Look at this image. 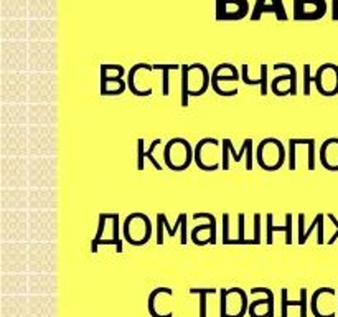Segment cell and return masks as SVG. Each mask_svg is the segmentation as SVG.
Segmentation results:
<instances>
[{
	"label": "cell",
	"mask_w": 338,
	"mask_h": 317,
	"mask_svg": "<svg viewBox=\"0 0 338 317\" xmlns=\"http://www.w3.org/2000/svg\"><path fill=\"white\" fill-rule=\"evenodd\" d=\"M181 106H188L190 96H202L211 86V74L202 63L181 65Z\"/></svg>",
	"instance_id": "cell-1"
},
{
	"label": "cell",
	"mask_w": 338,
	"mask_h": 317,
	"mask_svg": "<svg viewBox=\"0 0 338 317\" xmlns=\"http://www.w3.org/2000/svg\"><path fill=\"white\" fill-rule=\"evenodd\" d=\"M165 165L173 172H183L195 162V149L183 138H173L164 149Z\"/></svg>",
	"instance_id": "cell-2"
},
{
	"label": "cell",
	"mask_w": 338,
	"mask_h": 317,
	"mask_svg": "<svg viewBox=\"0 0 338 317\" xmlns=\"http://www.w3.org/2000/svg\"><path fill=\"white\" fill-rule=\"evenodd\" d=\"M101 245H114L122 253V238H119V213H99L96 236L91 241V253H98Z\"/></svg>",
	"instance_id": "cell-3"
},
{
	"label": "cell",
	"mask_w": 338,
	"mask_h": 317,
	"mask_svg": "<svg viewBox=\"0 0 338 317\" xmlns=\"http://www.w3.org/2000/svg\"><path fill=\"white\" fill-rule=\"evenodd\" d=\"M122 235L124 240L130 246L146 245L150 240V236H152V221L142 211H134V213L127 215L126 220H124Z\"/></svg>",
	"instance_id": "cell-4"
},
{
	"label": "cell",
	"mask_w": 338,
	"mask_h": 317,
	"mask_svg": "<svg viewBox=\"0 0 338 317\" xmlns=\"http://www.w3.org/2000/svg\"><path fill=\"white\" fill-rule=\"evenodd\" d=\"M256 159L261 169L266 172H275L285 162V149L282 142L275 138L262 139L258 146V152H256Z\"/></svg>",
	"instance_id": "cell-5"
},
{
	"label": "cell",
	"mask_w": 338,
	"mask_h": 317,
	"mask_svg": "<svg viewBox=\"0 0 338 317\" xmlns=\"http://www.w3.org/2000/svg\"><path fill=\"white\" fill-rule=\"evenodd\" d=\"M220 144L215 138H205L195 146V164L205 172L220 169Z\"/></svg>",
	"instance_id": "cell-6"
},
{
	"label": "cell",
	"mask_w": 338,
	"mask_h": 317,
	"mask_svg": "<svg viewBox=\"0 0 338 317\" xmlns=\"http://www.w3.org/2000/svg\"><path fill=\"white\" fill-rule=\"evenodd\" d=\"M126 70L122 65H101V95L103 96H117L122 95L127 86L122 76Z\"/></svg>",
	"instance_id": "cell-7"
},
{
	"label": "cell",
	"mask_w": 338,
	"mask_h": 317,
	"mask_svg": "<svg viewBox=\"0 0 338 317\" xmlns=\"http://www.w3.org/2000/svg\"><path fill=\"white\" fill-rule=\"evenodd\" d=\"M275 71L287 70V74H279L271 83V89L275 96H296L297 95V70L292 63H275Z\"/></svg>",
	"instance_id": "cell-8"
},
{
	"label": "cell",
	"mask_w": 338,
	"mask_h": 317,
	"mask_svg": "<svg viewBox=\"0 0 338 317\" xmlns=\"http://www.w3.org/2000/svg\"><path fill=\"white\" fill-rule=\"evenodd\" d=\"M328 10L327 0H294V20L314 22L325 17Z\"/></svg>",
	"instance_id": "cell-9"
},
{
	"label": "cell",
	"mask_w": 338,
	"mask_h": 317,
	"mask_svg": "<svg viewBox=\"0 0 338 317\" xmlns=\"http://www.w3.org/2000/svg\"><path fill=\"white\" fill-rule=\"evenodd\" d=\"M314 83L322 96L338 95V66L335 63H323L318 66Z\"/></svg>",
	"instance_id": "cell-10"
},
{
	"label": "cell",
	"mask_w": 338,
	"mask_h": 317,
	"mask_svg": "<svg viewBox=\"0 0 338 317\" xmlns=\"http://www.w3.org/2000/svg\"><path fill=\"white\" fill-rule=\"evenodd\" d=\"M193 220H208V225H198L193 228L191 232V241L197 246L205 245H216V216L208 211H202V213L193 215Z\"/></svg>",
	"instance_id": "cell-11"
},
{
	"label": "cell",
	"mask_w": 338,
	"mask_h": 317,
	"mask_svg": "<svg viewBox=\"0 0 338 317\" xmlns=\"http://www.w3.org/2000/svg\"><path fill=\"white\" fill-rule=\"evenodd\" d=\"M249 14L248 0H216V20L233 22L243 20Z\"/></svg>",
	"instance_id": "cell-12"
},
{
	"label": "cell",
	"mask_w": 338,
	"mask_h": 317,
	"mask_svg": "<svg viewBox=\"0 0 338 317\" xmlns=\"http://www.w3.org/2000/svg\"><path fill=\"white\" fill-rule=\"evenodd\" d=\"M262 14H274V17L280 22L289 20L282 0H256L251 12V20L258 22L262 17Z\"/></svg>",
	"instance_id": "cell-13"
},
{
	"label": "cell",
	"mask_w": 338,
	"mask_h": 317,
	"mask_svg": "<svg viewBox=\"0 0 338 317\" xmlns=\"http://www.w3.org/2000/svg\"><path fill=\"white\" fill-rule=\"evenodd\" d=\"M320 162L327 170L338 172V138L323 141L320 147Z\"/></svg>",
	"instance_id": "cell-14"
},
{
	"label": "cell",
	"mask_w": 338,
	"mask_h": 317,
	"mask_svg": "<svg viewBox=\"0 0 338 317\" xmlns=\"http://www.w3.org/2000/svg\"><path fill=\"white\" fill-rule=\"evenodd\" d=\"M272 218V213H266V243L272 245V235L277 232L285 235V245H292V213H285V225L282 227H275Z\"/></svg>",
	"instance_id": "cell-15"
},
{
	"label": "cell",
	"mask_w": 338,
	"mask_h": 317,
	"mask_svg": "<svg viewBox=\"0 0 338 317\" xmlns=\"http://www.w3.org/2000/svg\"><path fill=\"white\" fill-rule=\"evenodd\" d=\"M258 293H262L266 297H262V299H258V301H253L248 312L251 314V317H262V314L256 312V309H258L259 306H264L267 309V317H274V293L269 288H253L251 289V294H258Z\"/></svg>",
	"instance_id": "cell-16"
},
{
	"label": "cell",
	"mask_w": 338,
	"mask_h": 317,
	"mask_svg": "<svg viewBox=\"0 0 338 317\" xmlns=\"http://www.w3.org/2000/svg\"><path fill=\"white\" fill-rule=\"evenodd\" d=\"M160 142H162L160 138L154 139L152 144H150V149L146 151V147H143V139L137 141V170H143V167H146V159H149L159 172L162 170V165L159 164V160L154 159V151H155V147L160 146Z\"/></svg>",
	"instance_id": "cell-17"
},
{
	"label": "cell",
	"mask_w": 338,
	"mask_h": 317,
	"mask_svg": "<svg viewBox=\"0 0 338 317\" xmlns=\"http://www.w3.org/2000/svg\"><path fill=\"white\" fill-rule=\"evenodd\" d=\"M186 225V213H180L177 223L173 227H170L165 213H157V245H164V230H167L168 235L175 236L178 228H183Z\"/></svg>",
	"instance_id": "cell-18"
},
{
	"label": "cell",
	"mask_w": 338,
	"mask_h": 317,
	"mask_svg": "<svg viewBox=\"0 0 338 317\" xmlns=\"http://www.w3.org/2000/svg\"><path fill=\"white\" fill-rule=\"evenodd\" d=\"M239 78L241 74L237 73V68L231 63H221L211 71V83H220V81L229 83V81H237Z\"/></svg>",
	"instance_id": "cell-19"
},
{
	"label": "cell",
	"mask_w": 338,
	"mask_h": 317,
	"mask_svg": "<svg viewBox=\"0 0 338 317\" xmlns=\"http://www.w3.org/2000/svg\"><path fill=\"white\" fill-rule=\"evenodd\" d=\"M280 302H282V310H280V317H287V307L289 306H299L300 307V317H307V289H300V299L299 301H289L287 297V289H280Z\"/></svg>",
	"instance_id": "cell-20"
},
{
	"label": "cell",
	"mask_w": 338,
	"mask_h": 317,
	"mask_svg": "<svg viewBox=\"0 0 338 317\" xmlns=\"http://www.w3.org/2000/svg\"><path fill=\"white\" fill-rule=\"evenodd\" d=\"M241 79L246 84H261V96L267 95V65H261V78L259 79L249 78V66L243 65L241 66Z\"/></svg>",
	"instance_id": "cell-21"
},
{
	"label": "cell",
	"mask_w": 338,
	"mask_h": 317,
	"mask_svg": "<svg viewBox=\"0 0 338 317\" xmlns=\"http://www.w3.org/2000/svg\"><path fill=\"white\" fill-rule=\"evenodd\" d=\"M216 289H210V288H191L190 294H197L200 297V317H206V297L210 294H216Z\"/></svg>",
	"instance_id": "cell-22"
},
{
	"label": "cell",
	"mask_w": 338,
	"mask_h": 317,
	"mask_svg": "<svg viewBox=\"0 0 338 317\" xmlns=\"http://www.w3.org/2000/svg\"><path fill=\"white\" fill-rule=\"evenodd\" d=\"M155 71H162V79H164V84H162V95L168 96V73L180 70L181 65H152Z\"/></svg>",
	"instance_id": "cell-23"
},
{
	"label": "cell",
	"mask_w": 338,
	"mask_h": 317,
	"mask_svg": "<svg viewBox=\"0 0 338 317\" xmlns=\"http://www.w3.org/2000/svg\"><path fill=\"white\" fill-rule=\"evenodd\" d=\"M244 220H246V215H237V245H253V241L244 236V227H246Z\"/></svg>",
	"instance_id": "cell-24"
},
{
	"label": "cell",
	"mask_w": 338,
	"mask_h": 317,
	"mask_svg": "<svg viewBox=\"0 0 338 317\" xmlns=\"http://www.w3.org/2000/svg\"><path fill=\"white\" fill-rule=\"evenodd\" d=\"M231 215L229 213H223V245H234L233 236L229 233V227H231Z\"/></svg>",
	"instance_id": "cell-25"
},
{
	"label": "cell",
	"mask_w": 338,
	"mask_h": 317,
	"mask_svg": "<svg viewBox=\"0 0 338 317\" xmlns=\"http://www.w3.org/2000/svg\"><path fill=\"white\" fill-rule=\"evenodd\" d=\"M323 216H325L323 213H318V215L315 216V218H314V221H312V225H310V228H309V230H307V232L304 233V236H300V238H299V245H305V243H307V240H309V236H310V233H312V232H314V230H315V228H318V225H320V220L323 218Z\"/></svg>",
	"instance_id": "cell-26"
},
{
	"label": "cell",
	"mask_w": 338,
	"mask_h": 317,
	"mask_svg": "<svg viewBox=\"0 0 338 317\" xmlns=\"http://www.w3.org/2000/svg\"><path fill=\"white\" fill-rule=\"evenodd\" d=\"M314 81V76L310 74V65H304V96L310 95V83Z\"/></svg>",
	"instance_id": "cell-27"
},
{
	"label": "cell",
	"mask_w": 338,
	"mask_h": 317,
	"mask_svg": "<svg viewBox=\"0 0 338 317\" xmlns=\"http://www.w3.org/2000/svg\"><path fill=\"white\" fill-rule=\"evenodd\" d=\"M261 220H262L261 213H254V233H253L254 245L261 243Z\"/></svg>",
	"instance_id": "cell-28"
},
{
	"label": "cell",
	"mask_w": 338,
	"mask_h": 317,
	"mask_svg": "<svg viewBox=\"0 0 338 317\" xmlns=\"http://www.w3.org/2000/svg\"><path fill=\"white\" fill-rule=\"evenodd\" d=\"M226 291L220 289V317H228V307H226Z\"/></svg>",
	"instance_id": "cell-29"
},
{
	"label": "cell",
	"mask_w": 338,
	"mask_h": 317,
	"mask_svg": "<svg viewBox=\"0 0 338 317\" xmlns=\"http://www.w3.org/2000/svg\"><path fill=\"white\" fill-rule=\"evenodd\" d=\"M327 216H328V220H330L331 223H333V225H335V228H336V230H335V233H333V235H331V238H330V240L327 241V243H328V245H333V243H335V241L338 240V220L335 218V215H333V213H328Z\"/></svg>",
	"instance_id": "cell-30"
},
{
	"label": "cell",
	"mask_w": 338,
	"mask_h": 317,
	"mask_svg": "<svg viewBox=\"0 0 338 317\" xmlns=\"http://www.w3.org/2000/svg\"><path fill=\"white\" fill-rule=\"evenodd\" d=\"M331 20L338 22V0H331Z\"/></svg>",
	"instance_id": "cell-31"
}]
</instances>
